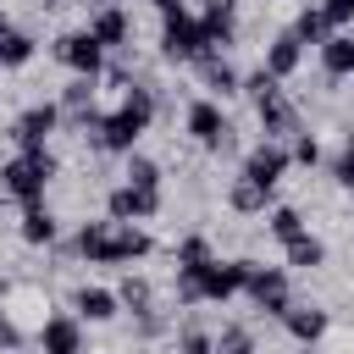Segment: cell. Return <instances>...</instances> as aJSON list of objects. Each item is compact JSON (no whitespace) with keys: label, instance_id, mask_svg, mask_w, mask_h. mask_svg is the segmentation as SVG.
Listing matches in <instances>:
<instances>
[{"label":"cell","instance_id":"6da1fadb","mask_svg":"<svg viewBox=\"0 0 354 354\" xmlns=\"http://www.w3.org/2000/svg\"><path fill=\"white\" fill-rule=\"evenodd\" d=\"M72 249L88 260V266H127V260H144L155 243H149V232L138 227V221H83L77 227V238H72Z\"/></svg>","mask_w":354,"mask_h":354},{"label":"cell","instance_id":"7a4b0ae2","mask_svg":"<svg viewBox=\"0 0 354 354\" xmlns=\"http://www.w3.org/2000/svg\"><path fill=\"white\" fill-rule=\"evenodd\" d=\"M254 260H210L199 271H177V304H227L232 293H243Z\"/></svg>","mask_w":354,"mask_h":354},{"label":"cell","instance_id":"3957f363","mask_svg":"<svg viewBox=\"0 0 354 354\" xmlns=\"http://www.w3.org/2000/svg\"><path fill=\"white\" fill-rule=\"evenodd\" d=\"M149 122H155V88H149V83H138V88L127 94V105L94 127V149H111V155H133V144L144 138V127H149Z\"/></svg>","mask_w":354,"mask_h":354},{"label":"cell","instance_id":"277c9868","mask_svg":"<svg viewBox=\"0 0 354 354\" xmlns=\"http://www.w3.org/2000/svg\"><path fill=\"white\" fill-rule=\"evenodd\" d=\"M50 177H55V155L50 149H22V155H11L0 166V188L11 199H22V205H44Z\"/></svg>","mask_w":354,"mask_h":354},{"label":"cell","instance_id":"5b68a950","mask_svg":"<svg viewBox=\"0 0 354 354\" xmlns=\"http://www.w3.org/2000/svg\"><path fill=\"white\" fill-rule=\"evenodd\" d=\"M0 304L6 315L22 326V337H39L50 326V293L39 282H0Z\"/></svg>","mask_w":354,"mask_h":354},{"label":"cell","instance_id":"8992f818","mask_svg":"<svg viewBox=\"0 0 354 354\" xmlns=\"http://www.w3.org/2000/svg\"><path fill=\"white\" fill-rule=\"evenodd\" d=\"M183 122H188V133H194L210 155H232V149H238V127L221 116V105H216V100H194Z\"/></svg>","mask_w":354,"mask_h":354},{"label":"cell","instance_id":"52a82bcc","mask_svg":"<svg viewBox=\"0 0 354 354\" xmlns=\"http://www.w3.org/2000/svg\"><path fill=\"white\" fill-rule=\"evenodd\" d=\"M205 50H210V44H205V28H199L194 11L166 17V28H160V55H166V61H199Z\"/></svg>","mask_w":354,"mask_h":354},{"label":"cell","instance_id":"ba28073f","mask_svg":"<svg viewBox=\"0 0 354 354\" xmlns=\"http://www.w3.org/2000/svg\"><path fill=\"white\" fill-rule=\"evenodd\" d=\"M243 293L254 299V310H266V315H277V321H282V310L293 304V293H288V271H282V266H249Z\"/></svg>","mask_w":354,"mask_h":354},{"label":"cell","instance_id":"9c48e42d","mask_svg":"<svg viewBox=\"0 0 354 354\" xmlns=\"http://www.w3.org/2000/svg\"><path fill=\"white\" fill-rule=\"evenodd\" d=\"M61 122H66V116H61V100H39V105H28V111L11 122V138H17L22 149H44Z\"/></svg>","mask_w":354,"mask_h":354},{"label":"cell","instance_id":"30bf717a","mask_svg":"<svg viewBox=\"0 0 354 354\" xmlns=\"http://www.w3.org/2000/svg\"><path fill=\"white\" fill-rule=\"evenodd\" d=\"M55 55L77 72V77H100L105 72V44L88 33V28H77V33H61L55 39Z\"/></svg>","mask_w":354,"mask_h":354},{"label":"cell","instance_id":"8fae6325","mask_svg":"<svg viewBox=\"0 0 354 354\" xmlns=\"http://www.w3.org/2000/svg\"><path fill=\"white\" fill-rule=\"evenodd\" d=\"M105 210H111V221H149V216H160V188L116 183V188L105 194Z\"/></svg>","mask_w":354,"mask_h":354},{"label":"cell","instance_id":"7c38bea8","mask_svg":"<svg viewBox=\"0 0 354 354\" xmlns=\"http://www.w3.org/2000/svg\"><path fill=\"white\" fill-rule=\"evenodd\" d=\"M288 144H271V138H260L249 155H243V177L249 183H260V188H277L282 183V171H288Z\"/></svg>","mask_w":354,"mask_h":354},{"label":"cell","instance_id":"4fadbf2b","mask_svg":"<svg viewBox=\"0 0 354 354\" xmlns=\"http://www.w3.org/2000/svg\"><path fill=\"white\" fill-rule=\"evenodd\" d=\"M194 72H199V83H205L216 100H227V94H243V77L232 72V61H227L221 50H205V55L194 61Z\"/></svg>","mask_w":354,"mask_h":354},{"label":"cell","instance_id":"5bb4252c","mask_svg":"<svg viewBox=\"0 0 354 354\" xmlns=\"http://www.w3.org/2000/svg\"><path fill=\"white\" fill-rule=\"evenodd\" d=\"M260 127H266V138H271V144H293V138L304 133V122H299V105H293L288 94H277L271 105H260Z\"/></svg>","mask_w":354,"mask_h":354},{"label":"cell","instance_id":"9a60e30c","mask_svg":"<svg viewBox=\"0 0 354 354\" xmlns=\"http://www.w3.org/2000/svg\"><path fill=\"white\" fill-rule=\"evenodd\" d=\"M44 354H83V321L77 315H50V326L39 332Z\"/></svg>","mask_w":354,"mask_h":354},{"label":"cell","instance_id":"2e32d148","mask_svg":"<svg viewBox=\"0 0 354 354\" xmlns=\"http://www.w3.org/2000/svg\"><path fill=\"white\" fill-rule=\"evenodd\" d=\"M88 33H94L105 50H116V44H127V33H133V17H127L122 6H94V17H88Z\"/></svg>","mask_w":354,"mask_h":354},{"label":"cell","instance_id":"e0dca14e","mask_svg":"<svg viewBox=\"0 0 354 354\" xmlns=\"http://www.w3.org/2000/svg\"><path fill=\"white\" fill-rule=\"evenodd\" d=\"M299 61H304V44L293 39V28H288V33H277V39L266 44V72H271V77H293V72H299Z\"/></svg>","mask_w":354,"mask_h":354},{"label":"cell","instance_id":"ac0fdd59","mask_svg":"<svg viewBox=\"0 0 354 354\" xmlns=\"http://www.w3.org/2000/svg\"><path fill=\"white\" fill-rule=\"evenodd\" d=\"M227 205L238 210V216H266V205H271V188H260V183H249L243 171L227 183Z\"/></svg>","mask_w":354,"mask_h":354},{"label":"cell","instance_id":"d6986e66","mask_svg":"<svg viewBox=\"0 0 354 354\" xmlns=\"http://www.w3.org/2000/svg\"><path fill=\"white\" fill-rule=\"evenodd\" d=\"M72 310H77V321H111L116 310H122V299L111 293V288H77V299H72Z\"/></svg>","mask_w":354,"mask_h":354},{"label":"cell","instance_id":"ffe728a7","mask_svg":"<svg viewBox=\"0 0 354 354\" xmlns=\"http://www.w3.org/2000/svg\"><path fill=\"white\" fill-rule=\"evenodd\" d=\"M282 326H288L299 343H315V337L326 332V310H321V304H288V310H282Z\"/></svg>","mask_w":354,"mask_h":354},{"label":"cell","instance_id":"44dd1931","mask_svg":"<svg viewBox=\"0 0 354 354\" xmlns=\"http://www.w3.org/2000/svg\"><path fill=\"white\" fill-rule=\"evenodd\" d=\"M282 254H288V266H293V271H315V266L326 260V243H321L315 232H299V238H288V243H282Z\"/></svg>","mask_w":354,"mask_h":354},{"label":"cell","instance_id":"7402d4cb","mask_svg":"<svg viewBox=\"0 0 354 354\" xmlns=\"http://www.w3.org/2000/svg\"><path fill=\"white\" fill-rule=\"evenodd\" d=\"M321 66H326V77H354V39L348 33H332L321 44Z\"/></svg>","mask_w":354,"mask_h":354},{"label":"cell","instance_id":"603a6c76","mask_svg":"<svg viewBox=\"0 0 354 354\" xmlns=\"http://www.w3.org/2000/svg\"><path fill=\"white\" fill-rule=\"evenodd\" d=\"M116 299H122V310H133V315H149V310H155V288H149V277H138V271L122 277Z\"/></svg>","mask_w":354,"mask_h":354},{"label":"cell","instance_id":"cb8c5ba5","mask_svg":"<svg viewBox=\"0 0 354 354\" xmlns=\"http://www.w3.org/2000/svg\"><path fill=\"white\" fill-rule=\"evenodd\" d=\"M293 39H299V44H326V39H332L326 11H321V6H304V11L293 17Z\"/></svg>","mask_w":354,"mask_h":354},{"label":"cell","instance_id":"d4e9b609","mask_svg":"<svg viewBox=\"0 0 354 354\" xmlns=\"http://www.w3.org/2000/svg\"><path fill=\"white\" fill-rule=\"evenodd\" d=\"M22 243H55V216L44 205H22Z\"/></svg>","mask_w":354,"mask_h":354},{"label":"cell","instance_id":"484cf974","mask_svg":"<svg viewBox=\"0 0 354 354\" xmlns=\"http://www.w3.org/2000/svg\"><path fill=\"white\" fill-rule=\"evenodd\" d=\"M33 61V39L22 28H0V66H28Z\"/></svg>","mask_w":354,"mask_h":354},{"label":"cell","instance_id":"4316f807","mask_svg":"<svg viewBox=\"0 0 354 354\" xmlns=\"http://www.w3.org/2000/svg\"><path fill=\"white\" fill-rule=\"evenodd\" d=\"M243 94H249V100H254V111H260V105H271V100L282 94V77H271V72L260 66V72H249V77H243Z\"/></svg>","mask_w":354,"mask_h":354},{"label":"cell","instance_id":"83f0119b","mask_svg":"<svg viewBox=\"0 0 354 354\" xmlns=\"http://www.w3.org/2000/svg\"><path fill=\"white\" fill-rule=\"evenodd\" d=\"M210 260H216V254H210V238L194 232V238L177 243V271H199V266H210Z\"/></svg>","mask_w":354,"mask_h":354},{"label":"cell","instance_id":"f1b7e54d","mask_svg":"<svg viewBox=\"0 0 354 354\" xmlns=\"http://www.w3.org/2000/svg\"><path fill=\"white\" fill-rule=\"evenodd\" d=\"M177 354H216V332L183 321V326H177Z\"/></svg>","mask_w":354,"mask_h":354},{"label":"cell","instance_id":"f546056e","mask_svg":"<svg viewBox=\"0 0 354 354\" xmlns=\"http://www.w3.org/2000/svg\"><path fill=\"white\" fill-rule=\"evenodd\" d=\"M216 354H260V348H254V332L232 321V326H221V332H216Z\"/></svg>","mask_w":354,"mask_h":354},{"label":"cell","instance_id":"4dcf8cb0","mask_svg":"<svg viewBox=\"0 0 354 354\" xmlns=\"http://www.w3.org/2000/svg\"><path fill=\"white\" fill-rule=\"evenodd\" d=\"M122 183H133V188H160V166H155L149 155H127V171H122Z\"/></svg>","mask_w":354,"mask_h":354},{"label":"cell","instance_id":"1f68e13d","mask_svg":"<svg viewBox=\"0 0 354 354\" xmlns=\"http://www.w3.org/2000/svg\"><path fill=\"white\" fill-rule=\"evenodd\" d=\"M266 227H271V238H282V243H288V238H299V232H304V216H299L293 205H277V210L266 216Z\"/></svg>","mask_w":354,"mask_h":354},{"label":"cell","instance_id":"d6a6232c","mask_svg":"<svg viewBox=\"0 0 354 354\" xmlns=\"http://www.w3.org/2000/svg\"><path fill=\"white\" fill-rule=\"evenodd\" d=\"M332 177H337L343 188H354V133L343 138V149H337V160H332Z\"/></svg>","mask_w":354,"mask_h":354},{"label":"cell","instance_id":"836d02e7","mask_svg":"<svg viewBox=\"0 0 354 354\" xmlns=\"http://www.w3.org/2000/svg\"><path fill=\"white\" fill-rule=\"evenodd\" d=\"M288 155H293V160H304V166H315V160H321V144H315L310 133H299V138L288 144Z\"/></svg>","mask_w":354,"mask_h":354},{"label":"cell","instance_id":"e575fe53","mask_svg":"<svg viewBox=\"0 0 354 354\" xmlns=\"http://www.w3.org/2000/svg\"><path fill=\"white\" fill-rule=\"evenodd\" d=\"M22 343H28V337H22V326H17V321L6 315V304H0V348L11 354V348H22Z\"/></svg>","mask_w":354,"mask_h":354},{"label":"cell","instance_id":"d590c367","mask_svg":"<svg viewBox=\"0 0 354 354\" xmlns=\"http://www.w3.org/2000/svg\"><path fill=\"white\" fill-rule=\"evenodd\" d=\"M321 11H326V22L337 28V22H348V17H354V0H321Z\"/></svg>","mask_w":354,"mask_h":354},{"label":"cell","instance_id":"8d00e7d4","mask_svg":"<svg viewBox=\"0 0 354 354\" xmlns=\"http://www.w3.org/2000/svg\"><path fill=\"white\" fill-rule=\"evenodd\" d=\"M0 28H6V11H0Z\"/></svg>","mask_w":354,"mask_h":354}]
</instances>
